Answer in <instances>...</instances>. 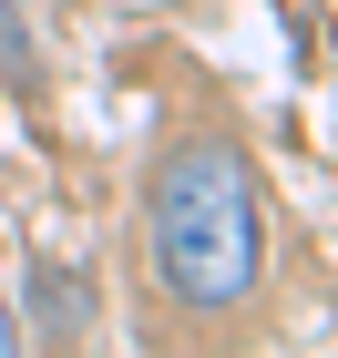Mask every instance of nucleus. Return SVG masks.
<instances>
[{"label": "nucleus", "mask_w": 338, "mask_h": 358, "mask_svg": "<svg viewBox=\"0 0 338 358\" xmlns=\"http://www.w3.org/2000/svg\"><path fill=\"white\" fill-rule=\"evenodd\" d=\"M143 266L164 287L174 317H236L267 287V194H256L246 143L195 123L143 164Z\"/></svg>", "instance_id": "f257e3e1"}, {"label": "nucleus", "mask_w": 338, "mask_h": 358, "mask_svg": "<svg viewBox=\"0 0 338 358\" xmlns=\"http://www.w3.org/2000/svg\"><path fill=\"white\" fill-rule=\"evenodd\" d=\"M31 317L52 328V348H72V338H92V287L41 256V266H31Z\"/></svg>", "instance_id": "f03ea898"}, {"label": "nucleus", "mask_w": 338, "mask_h": 358, "mask_svg": "<svg viewBox=\"0 0 338 358\" xmlns=\"http://www.w3.org/2000/svg\"><path fill=\"white\" fill-rule=\"evenodd\" d=\"M10 348H21V317H10V297H0V358H10Z\"/></svg>", "instance_id": "7ed1b4c3"}]
</instances>
